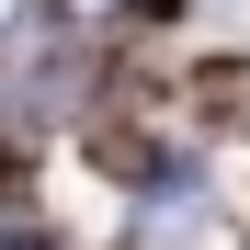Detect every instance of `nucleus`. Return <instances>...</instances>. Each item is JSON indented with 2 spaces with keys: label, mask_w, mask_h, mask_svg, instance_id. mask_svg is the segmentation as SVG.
<instances>
[{
  "label": "nucleus",
  "mask_w": 250,
  "mask_h": 250,
  "mask_svg": "<svg viewBox=\"0 0 250 250\" xmlns=\"http://www.w3.org/2000/svg\"><path fill=\"white\" fill-rule=\"evenodd\" d=\"M12 12H23V0H0V23H12Z\"/></svg>",
  "instance_id": "obj_1"
}]
</instances>
